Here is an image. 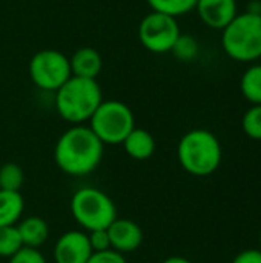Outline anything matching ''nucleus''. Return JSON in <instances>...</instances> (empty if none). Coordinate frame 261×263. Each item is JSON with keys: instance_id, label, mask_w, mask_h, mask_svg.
Instances as JSON below:
<instances>
[{"instance_id": "obj_23", "label": "nucleus", "mask_w": 261, "mask_h": 263, "mask_svg": "<svg viewBox=\"0 0 261 263\" xmlns=\"http://www.w3.org/2000/svg\"><path fill=\"white\" fill-rule=\"evenodd\" d=\"M9 263H48L45 256L35 250V248H28V247H23L20 251H17L11 259Z\"/></svg>"}, {"instance_id": "obj_7", "label": "nucleus", "mask_w": 261, "mask_h": 263, "mask_svg": "<svg viewBox=\"0 0 261 263\" xmlns=\"http://www.w3.org/2000/svg\"><path fill=\"white\" fill-rule=\"evenodd\" d=\"M69 57L58 49H42L29 60V77L43 91H57L71 77Z\"/></svg>"}, {"instance_id": "obj_17", "label": "nucleus", "mask_w": 261, "mask_h": 263, "mask_svg": "<svg viewBox=\"0 0 261 263\" xmlns=\"http://www.w3.org/2000/svg\"><path fill=\"white\" fill-rule=\"evenodd\" d=\"M152 11L171 17H180L195 9L197 0H146Z\"/></svg>"}, {"instance_id": "obj_10", "label": "nucleus", "mask_w": 261, "mask_h": 263, "mask_svg": "<svg viewBox=\"0 0 261 263\" xmlns=\"http://www.w3.org/2000/svg\"><path fill=\"white\" fill-rule=\"evenodd\" d=\"M106 230L111 240V250L123 256L137 251L143 242V231L134 220L115 219Z\"/></svg>"}, {"instance_id": "obj_13", "label": "nucleus", "mask_w": 261, "mask_h": 263, "mask_svg": "<svg viewBox=\"0 0 261 263\" xmlns=\"http://www.w3.org/2000/svg\"><path fill=\"white\" fill-rule=\"evenodd\" d=\"M129 157L135 160H146L155 151V140L152 134L143 128H134L122 143Z\"/></svg>"}, {"instance_id": "obj_26", "label": "nucleus", "mask_w": 261, "mask_h": 263, "mask_svg": "<svg viewBox=\"0 0 261 263\" xmlns=\"http://www.w3.org/2000/svg\"><path fill=\"white\" fill-rule=\"evenodd\" d=\"M246 12L261 15V0H251L246 6Z\"/></svg>"}, {"instance_id": "obj_5", "label": "nucleus", "mask_w": 261, "mask_h": 263, "mask_svg": "<svg viewBox=\"0 0 261 263\" xmlns=\"http://www.w3.org/2000/svg\"><path fill=\"white\" fill-rule=\"evenodd\" d=\"M71 214L88 233L106 230L117 219V210L112 199L92 186H85L74 193L71 199Z\"/></svg>"}, {"instance_id": "obj_27", "label": "nucleus", "mask_w": 261, "mask_h": 263, "mask_svg": "<svg viewBox=\"0 0 261 263\" xmlns=\"http://www.w3.org/2000/svg\"><path fill=\"white\" fill-rule=\"evenodd\" d=\"M162 263H192L189 259L186 257H180V256H172V257H168L165 259Z\"/></svg>"}, {"instance_id": "obj_18", "label": "nucleus", "mask_w": 261, "mask_h": 263, "mask_svg": "<svg viewBox=\"0 0 261 263\" xmlns=\"http://www.w3.org/2000/svg\"><path fill=\"white\" fill-rule=\"evenodd\" d=\"M25 173L20 165L8 162L0 168V190L3 191H18L23 186Z\"/></svg>"}, {"instance_id": "obj_2", "label": "nucleus", "mask_w": 261, "mask_h": 263, "mask_svg": "<svg viewBox=\"0 0 261 263\" xmlns=\"http://www.w3.org/2000/svg\"><path fill=\"white\" fill-rule=\"evenodd\" d=\"M102 102V88L94 79L71 76L55 91V109L63 120L72 125L89 122Z\"/></svg>"}, {"instance_id": "obj_24", "label": "nucleus", "mask_w": 261, "mask_h": 263, "mask_svg": "<svg viewBox=\"0 0 261 263\" xmlns=\"http://www.w3.org/2000/svg\"><path fill=\"white\" fill-rule=\"evenodd\" d=\"M86 263H126V259L123 254L114 250H108V251L92 253Z\"/></svg>"}, {"instance_id": "obj_6", "label": "nucleus", "mask_w": 261, "mask_h": 263, "mask_svg": "<svg viewBox=\"0 0 261 263\" xmlns=\"http://www.w3.org/2000/svg\"><path fill=\"white\" fill-rule=\"evenodd\" d=\"M89 128L103 145H122L135 128V119L126 103L103 100L89 119Z\"/></svg>"}, {"instance_id": "obj_3", "label": "nucleus", "mask_w": 261, "mask_h": 263, "mask_svg": "<svg viewBox=\"0 0 261 263\" xmlns=\"http://www.w3.org/2000/svg\"><path fill=\"white\" fill-rule=\"evenodd\" d=\"M177 157L186 173L195 177H206L218 170L223 149L214 133L197 128L188 131L180 139Z\"/></svg>"}, {"instance_id": "obj_19", "label": "nucleus", "mask_w": 261, "mask_h": 263, "mask_svg": "<svg viewBox=\"0 0 261 263\" xmlns=\"http://www.w3.org/2000/svg\"><path fill=\"white\" fill-rule=\"evenodd\" d=\"M198 51H200V46H198L197 39L189 34H180L171 49L174 57L180 62L195 60V57L198 55Z\"/></svg>"}, {"instance_id": "obj_20", "label": "nucleus", "mask_w": 261, "mask_h": 263, "mask_svg": "<svg viewBox=\"0 0 261 263\" xmlns=\"http://www.w3.org/2000/svg\"><path fill=\"white\" fill-rule=\"evenodd\" d=\"M23 248L18 230L12 227H0V257L11 259L17 251Z\"/></svg>"}, {"instance_id": "obj_25", "label": "nucleus", "mask_w": 261, "mask_h": 263, "mask_svg": "<svg viewBox=\"0 0 261 263\" xmlns=\"http://www.w3.org/2000/svg\"><path fill=\"white\" fill-rule=\"evenodd\" d=\"M232 263H261L260 250H245L235 256Z\"/></svg>"}, {"instance_id": "obj_12", "label": "nucleus", "mask_w": 261, "mask_h": 263, "mask_svg": "<svg viewBox=\"0 0 261 263\" xmlns=\"http://www.w3.org/2000/svg\"><path fill=\"white\" fill-rule=\"evenodd\" d=\"M69 66L72 76L97 80V76L103 68V59L95 48L83 46L69 57Z\"/></svg>"}, {"instance_id": "obj_1", "label": "nucleus", "mask_w": 261, "mask_h": 263, "mask_svg": "<svg viewBox=\"0 0 261 263\" xmlns=\"http://www.w3.org/2000/svg\"><path fill=\"white\" fill-rule=\"evenodd\" d=\"M103 143L89 126L74 125L57 140L54 159L57 166L69 176L91 174L103 159Z\"/></svg>"}, {"instance_id": "obj_9", "label": "nucleus", "mask_w": 261, "mask_h": 263, "mask_svg": "<svg viewBox=\"0 0 261 263\" xmlns=\"http://www.w3.org/2000/svg\"><path fill=\"white\" fill-rule=\"evenodd\" d=\"M92 250L88 234L83 231H68L62 234L54 247L55 263H86Z\"/></svg>"}, {"instance_id": "obj_22", "label": "nucleus", "mask_w": 261, "mask_h": 263, "mask_svg": "<svg viewBox=\"0 0 261 263\" xmlns=\"http://www.w3.org/2000/svg\"><path fill=\"white\" fill-rule=\"evenodd\" d=\"M88 240L91 245L92 253H100V251H108L111 250V240L108 230H94L88 233Z\"/></svg>"}, {"instance_id": "obj_28", "label": "nucleus", "mask_w": 261, "mask_h": 263, "mask_svg": "<svg viewBox=\"0 0 261 263\" xmlns=\"http://www.w3.org/2000/svg\"><path fill=\"white\" fill-rule=\"evenodd\" d=\"M260 251H261V236H260Z\"/></svg>"}, {"instance_id": "obj_8", "label": "nucleus", "mask_w": 261, "mask_h": 263, "mask_svg": "<svg viewBox=\"0 0 261 263\" xmlns=\"http://www.w3.org/2000/svg\"><path fill=\"white\" fill-rule=\"evenodd\" d=\"M182 34L175 17L151 11L138 25V39L145 49L154 54L171 52L175 40Z\"/></svg>"}, {"instance_id": "obj_16", "label": "nucleus", "mask_w": 261, "mask_h": 263, "mask_svg": "<svg viewBox=\"0 0 261 263\" xmlns=\"http://www.w3.org/2000/svg\"><path fill=\"white\" fill-rule=\"evenodd\" d=\"M240 91L249 103L261 105V63L251 65L243 72L240 79Z\"/></svg>"}, {"instance_id": "obj_4", "label": "nucleus", "mask_w": 261, "mask_h": 263, "mask_svg": "<svg viewBox=\"0 0 261 263\" xmlns=\"http://www.w3.org/2000/svg\"><path fill=\"white\" fill-rule=\"evenodd\" d=\"M222 46L235 62L251 63L261 59V15L242 12L222 29Z\"/></svg>"}, {"instance_id": "obj_21", "label": "nucleus", "mask_w": 261, "mask_h": 263, "mask_svg": "<svg viewBox=\"0 0 261 263\" xmlns=\"http://www.w3.org/2000/svg\"><path fill=\"white\" fill-rule=\"evenodd\" d=\"M245 134L254 140H261V105H252L242 119Z\"/></svg>"}, {"instance_id": "obj_14", "label": "nucleus", "mask_w": 261, "mask_h": 263, "mask_svg": "<svg viewBox=\"0 0 261 263\" xmlns=\"http://www.w3.org/2000/svg\"><path fill=\"white\" fill-rule=\"evenodd\" d=\"M18 234L22 239L23 247L28 248H35L38 250L49 237V227L48 223L37 216H29L26 217L18 227Z\"/></svg>"}, {"instance_id": "obj_15", "label": "nucleus", "mask_w": 261, "mask_h": 263, "mask_svg": "<svg viewBox=\"0 0 261 263\" xmlns=\"http://www.w3.org/2000/svg\"><path fill=\"white\" fill-rule=\"evenodd\" d=\"M25 208L23 197L18 191L0 190V227H12L20 219Z\"/></svg>"}, {"instance_id": "obj_11", "label": "nucleus", "mask_w": 261, "mask_h": 263, "mask_svg": "<svg viewBox=\"0 0 261 263\" xmlns=\"http://www.w3.org/2000/svg\"><path fill=\"white\" fill-rule=\"evenodd\" d=\"M195 9L206 26L220 31L238 14L237 0H197Z\"/></svg>"}]
</instances>
